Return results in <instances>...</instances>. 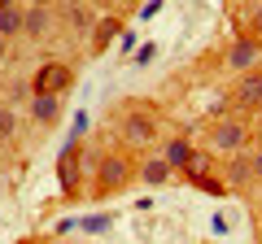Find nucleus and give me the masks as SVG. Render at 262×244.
<instances>
[{
    "label": "nucleus",
    "mask_w": 262,
    "mask_h": 244,
    "mask_svg": "<svg viewBox=\"0 0 262 244\" xmlns=\"http://www.w3.org/2000/svg\"><path fill=\"white\" fill-rule=\"evenodd\" d=\"M88 122H92V118H88V109H79L75 122H70V135H75V140H83V135H88Z\"/></svg>",
    "instance_id": "aec40b11"
},
{
    "label": "nucleus",
    "mask_w": 262,
    "mask_h": 244,
    "mask_svg": "<svg viewBox=\"0 0 262 244\" xmlns=\"http://www.w3.org/2000/svg\"><path fill=\"white\" fill-rule=\"evenodd\" d=\"M79 227H83L88 235H105L110 231V214H88V218H79Z\"/></svg>",
    "instance_id": "a211bd4d"
},
{
    "label": "nucleus",
    "mask_w": 262,
    "mask_h": 244,
    "mask_svg": "<svg viewBox=\"0 0 262 244\" xmlns=\"http://www.w3.org/2000/svg\"><path fill=\"white\" fill-rule=\"evenodd\" d=\"M162 157H166V166H170V170H184V161L192 157V144H188V140H170Z\"/></svg>",
    "instance_id": "9b49d317"
},
{
    "label": "nucleus",
    "mask_w": 262,
    "mask_h": 244,
    "mask_svg": "<svg viewBox=\"0 0 262 244\" xmlns=\"http://www.w3.org/2000/svg\"><path fill=\"white\" fill-rule=\"evenodd\" d=\"M66 18H70V27H79V31L92 27V13H88V5H79V0H70V5H66Z\"/></svg>",
    "instance_id": "4468645a"
},
{
    "label": "nucleus",
    "mask_w": 262,
    "mask_h": 244,
    "mask_svg": "<svg viewBox=\"0 0 262 244\" xmlns=\"http://www.w3.org/2000/svg\"><path fill=\"white\" fill-rule=\"evenodd\" d=\"M236 105H245V109H258L262 105V70H249L236 83Z\"/></svg>",
    "instance_id": "0eeeda50"
},
{
    "label": "nucleus",
    "mask_w": 262,
    "mask_h": 244,
    "mask_svg": "<svg viewBox=\"0 0 262 244\" xmlns=\"http://www.w3.org/2000/svg\"><path fill=\"white\" fill-rule=\"evenodd\" d=\"M70 87V66L66 61H44L35 75V96H61Z\"/></svg>",
    "instance_id": "20e7f679"
},
{
    "label": "nucleus",
    "mask_w": 262,
    "mask_h": 244,
    "mask_svg": "<svg viewBox=\"0 0 262 244\" xmlns=\"http://www.w3.org/2000/svg\"><path fill=\"white\" fill-rule=\"evenodd\" d=\"M258 61H262V39L236 35V44L227 48V66L241 70V75H249V70H258Z\"/></svg>",
    "instance_id": "7ed1b4c3"
},
{
    "label": "nucleus",
    "mask_w": 262,
    "mask_h": 244,
    "mask_svg": "<svg viewBox=\"0 0 262 244\" xmlns=\"http://www.w3.org/2000/svg\"><path fill=\"white\" fill-rule=\"evenodd\" d=\"M245 140H249V131H245L236 118H227V122H219L214 127V135H210V144H214L219 153H241L245 149Z\"/></svg>",
    "instance_id": "39448f33"
},
{
    "label": "nucleus",
    "mask_w": 262,
    "mask_h": 244,
    "mask_svg": "<svg viewBox=\"0 0 262 244\" xmlns=\"http://www.w3.org/2000/svg\"><path fill=\"white\" fill-rule=\"evenodd\" d=\"M140 179L149 183V188H162V183L170 179V166H166V157H149V161L140 166Z\"/></svg>",
    "instance_id": "1a4fd4ad"
},
{
    "label": "nucleus",
    "mask_w": 262,
    "mask_h": 244,
    "mask_svg": "<svg viewBox=\"0 0 262 244\" xmlns=\"http://www.w3.org/2000/svg\"><path fill=\"white\" fill-rule=\"evenodd\" d=\"M258 35H262V9L253 13V39H258Z\"/></svg>",
    "instance_id": "b1692460"
},
{
    "label": "nucleus",
    "mask_w": 262,
    "mask_h": 244,
    "mask_svg": "<svg viewBox=\"0 0 262 244\" xmlns=\"http://www.w3.org/2000/svg\"><path fill=\"white\" fill-rule=\"evenodd\" d=\"M31 5H35V9H48V5H53V0H31Z\"/></svg>",
    "instance_id": "393cba45"
},
{
    "label": "nucleus",
    "mask_w": 262,
    "mask_h": 244,
    "mask_svg": "<svg viewBox=\"0 0 262 244\" xmlns=\"http://www.w3.org/2000/svg\"><path fill=\"white\" fill-rule=\"evenodd\" d=\"M249 179H253L249 157H232V161H227V188H236V183H249Z\"/></svg>",
    "instance_id": "f8f14e48"
},
{
    "label": "nucleus",
    "mask_w": 262,
    "mask_h": 244,
    "mask_svg": "<svg viewBox=\"0 0 262 244\" xmlns=\"http://www.w3.org/2000/svg\"><path fill=\"white\" fill-rule=\"evenodd\" d=\"M153 57H158V44H140L131 61H136V66H153Z\"/></svg>",
    "instance_id": "6ab92c4d"
},
{
    "label": "nucleus",
    "mask_w": 262,
    "mask_h": 244,
    "mask_svg": "<svg viewBox=\"0 0 262 244\" xmlns=\"http://www.w3.org/2000/svg\"><path fill=\"white\" fill-rule=\"evenodd\" d=\"M75 227H79V218H61V223H57L53 231H57V235H66V231H75Z\"/></svg>",
    "instance_id": "4be33fe9"
},
{
    "label": "nucleus",
    "mask_w": 262,
    "mask_h": 244,
    "mask_svg": "<svg viewBox=\"0 0 262 244\" xmlns=\"http://www.w3.org/2000/svg\"><path fill=\"white\" fill-rule=\"evenodd\" d=\"M79 153H83V140L66 135L61 157H57V179H61V192H66V197H75V192H79Z\"/></svg>",
    "instance_id": "f257e3e1"
},
{
    "label": "nucleus",
    "mask_w": 262,
    "mask_h": 244,
    "mask_svg": "<svg viewBox=\"0 0 262 244\" xmlns=\"http://www.w3.org/2000/svg\"><path fill=\"white\" fill-rule=\"evenodd\" d=\"M249 166H253V179H262V149H258V153L249 157Z\"/></svg>",
    "instance_id": "5701e85b"
},
{
    "label": "nucleus",
    "mask_w": 262,
    "mask_h": 244,
    "mask_svg": "<svg viewBox=\"0 0 262 244\" xmlns=\"http://www.w3.org/2000/svg\"><path fill=\"white\" fill-rule=\"evenodd\" d=\"M114 35H122L118 18H101V22L92 27V48H96V53H105V48L114 44Z\"/></svg>",
    "instance_id": "6e6552de"
},
{
    "label": "nucleus",
    "mask_w": 262,
    "mask_h": 244,
    "mask_svg": "<svg viewBox=\"0 0 262 244\" xmlns=\"http://www.w3.org/2000/svg\"><path fill=\"white\" fill-rule=\"evenodd\" d=\"M101 5H118V0H101Z\"/></svg>",
    "instance_id": "bb28decb"
},
{
    "label": "nucleus",
    "mask_w": 262,
    "mask_h": 244,
    "mask_svg": "<svg viewBox=\"0 0 262 244\" xmlns=\"http://www.w3.org/2000/svg\"><path fill=\"white\" fill-rule=\"evenodd\" d=\"M13 131H18V113L13 105H0V140H13Z\"/></svg>",
    "instance_id": "f3484780"
},
{
    "label": "nucleus",
    "mask_w": 262,
    "mask_h": 244,
    "mask_svg": "<svg viewBox=\"0 0 262 244\" xmlns=\"http://www.w3.org/2000/svg\"><path fill=\"white\" fill-rule=\"evenodd\" d=\"M31 113H35V122H57L61 96H35V101H31Z\"/></svg>",
    "instance_id": "9d476101"
},
{
    "label": "nucleus",
    "mask_w": 262,
    "mask_h": 244,
    "mask_svg": "<svg viewBox=\"0 0 262 244\" xmlns=\"http://www.w3.org/2000/svg\"><path fill=\"white\" fill-rule=\"evenodd\" d=\"M127 179H131V161L122 157V153H110V157L101 161V192H118Z\"/></svg>",
    "instance_id": "423d86ee"
},
{
    "label": "nucleus",
    "mask_w": 262,
    "mask_h": 244,
    "mask_svg": "<svg viewBox=\"0 0 262 244\" xmlns=\"http://www.w3.org/2000/svg\"><path fill=\"white\" fill-rule=\"evenodd\" d=\"M22 31H27V35H35V39H44V31H48V9H27Z\"/></svg>",
    "instance_id": "ddd939ff"
},
{
    "label": "nucleus",
    "mask_w": 262,
    "mask_h": 244,
    "mask_svg": "<svg viewBox=\"0 0 262 244\" xmlns=\"http://www.w3.org/2000/svg\"><path fill=\"white\" fill-rule=\"evenodd\" d=\"M136 39H140V35H136V31H122V39H118V48H122V53L131 57V48H136Z\"/></svg>",
    "instance_id": "412c9836"
},
{
    "label": "nucleus",
    "mask_w": 262,
    "mask_h": 244,
    "mask_svg": "<svg viewBox=\"0 0 262 244\" xmlns=\"http://www.w3.org/2000/svg\"><path fill=\"white\" fill-rule=\"evenodd\" d=\"M0 57H5V35H0Z\"/></svg>",
    "instance_id": "a878e982"
},
{
    "label": "nucleus",
    "mask_w": 262,
    "mask_h": 244,
    "mask_svg": "<svg viewBox=\"0 0 262 244\" xmlns=\"http://www.w3.org/2000/svg\"><path fill=\"white\" fill-rule=\"evenodd\" d=\"M118 131H122V140H127L131 149H144V144L158 140V127H153V118H149V113H140V109H127V113H122Z\"/></svg>",
    "instance_id": "f03ea898"
},
{
    "label": "nucleus",
    "mask_w": 262,
    "mask_h": 244,
    "mask_svg": "<svg viewBox=\"0 0 262 244\" xmlns=\"http://www.w3.org/2000/svg\"><path fill=\"white\" fill-rule=\"evenodd\" d=\"M22 18H27L22 9H5V13H0V35H18V31H22Z\"/></svg>",
    "instance_id": "dca6fc26"
},
{
    "label": "nucleus",
    "mask_w": 262,
    "mask_h": 244,
    "mask_svg": "<svg viewBox=\"0 0 262 244\" xmlns=\"http://www.w3.org/2000/svg\"><path fill=\"white\" fill-rule=\"evenodd\" d=\"M184 175L192 179V183H196L201 175H210V157H206V153H192V157L184 161Z\"/></svg>",
    "instance_id": "2eb2a0df"
}]
</instances>
